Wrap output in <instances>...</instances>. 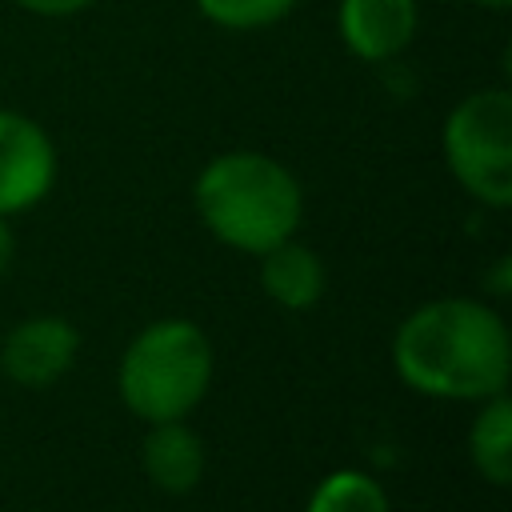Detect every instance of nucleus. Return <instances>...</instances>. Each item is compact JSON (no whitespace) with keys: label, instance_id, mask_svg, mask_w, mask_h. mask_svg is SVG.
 Masks as SVG:
<instances>
[{"label":"nucleus","instance_id":"f257e3e1","mask_svg":"<svg viewBox=\"0 0 512 512\" xmlns=\"http://www.w3.org/2000/svg\"><path fill=\"white\" fill-rule=\"evenodd\" d=\"M396 376L432 400H488L508 388L512 336L500 312L472 296L428 300L392 336Z\"/></svg>","mask_w":512,"mask_h":512},{"label":"nucleus","instance_id":"f03ea898","mask_svg":"<svg viewBox=\"0 0 512 512\" xmlns=\"http://www.w3.org/2000/svg\"><path fill=\"white\" fill-rule=\"evenodd\" d=\"M200 224L228 248L260 256L272 244L296 236L304 216L300 180L268 152L232 148L212 156L192 184Z\"/></svg>","mask_w":512,"mask_h":512},{"label":"nucleus","instance_id":"7ed1b4c3","mask_svg":"<svg viewBox=\"0 0 512 512\" xmlns=\"http://www.w3.org/2000/svg\"><path fill=\"white\" fill-rule=\"evenodd\" d=\"M212 344L180 316L156 320L132 336L116 368V392L144 424L184 420L212 384Z\"/></svg>","mask_w":512,"mask_h":512},{"label":"nucleus","instance_id":"20e7f679","mask_svg":"<svg viewBox=\"0 0 512 512\" xmlns=\"http://www.w3.org/2000/svg\"><path fill=\"white\" fill-rule=\"evenodd\" d=\"M444 164L456 184L484 208L512 204V96L508 88H476L452 104L440 128Z\"/></svg>","mask_w":512,"mask_h":512},{"label":"nucleus","instance_id":"39448f33","mask_svg":"<svg viewBox=\"0 0 512 512\" xmlns=\"http://www.w3.org/2000/svg\"><path fill=\"white\" fill-rule=\"evenodd\" d=\"M56 144L24 112L0 108V216L36 208L56 184Z\"/></svg>","mask_w":512,"mask_h":512},{"label":"nucleus","instance_id":"423d86ee","mask_svg":"<svg viewBox=\"0 0 512 512\" xmlns=\"http://www.w3.org/2000/svg\"><path fill=\"white\" fill-rule=\"evenodd\" d=\"M420 32V0H340L336 36L348 56L388 64L412 48Z\"/></svg>","mask_w":512,"mask_h":512},{"label":"nucleus","instance_id":"0eeeda50","mask_svg":"<svg viewBox=\"0 0 512 512\" xmlns=\"http://www.w3.org/2000/svg\"><path fill=\"white\" fill-rule=\"evenodd\" d=\"M80 352V332L64 316H28L0 344V368L20 388L56 384Z\"/></svg>","mask_w":512,"mask_h":512},{"label":"nucleus","instance_id":"6e6552de","mask_svg":"<svg viewBox=\"0 0 512 512\" xmlns=\"http://www.w3.org/2000/svg\"><path fill=\"white\" fill-rule=\"evenodd\" d=\"M144 472L160 492L184 496L204 476V440L184 420L148 424L144 436Z\"/></svg>","mask_w":512,"mask_h":512},{"label":"nucleus","instance_id":"1a4fd4ad","mask_svg":"<svg viewBox=\"0 0 512 512\" xmlns=\"http://www.w3.org/2000/svg\"><path fill=\"white\" fill-rule=\"evenodd\" d=\"M260 288L268 292L272 304L288 312H304L324 296V264L308 244L288 236L268 252H260Z\"/></svg>","mask_w":512,"mask_h":512},{"label":"nucleus","instance_id":"9d476101","mask_svg":"<svg viewBox=\"0 0 512 512\" xmlns=\"http://www.w3.org/2000/svg\"><path fill=\"white\" fill-rule=\"evenodd\" d=\"M468 460L480 480L496 488L512 480V400L504 392L480 400V412L468 424Z\"/></svg>","mask_w":512,"mask_h":512},{"label":"nucleus","instance_id":"9b49d317","mask_svg":"<svg viewBox=\"0 0 512 512\" xmlns=\"http://www.w3.org/2000/svg\"><path fill=\"white\" fill-rule=\"evenodd\" d=\"M304 512H392V500L384 484L372 480L368 472L336 468L312 488Z\"/></svg>","mask_w":512,"mask_h":512},{"label":"nucleus","instance_id":"f8f14e48","mask_svg":"<svg viewBox=\"0 0 512 512\" xmlns=\"http://www.w3.org/2000/svg\"><path fill=\"white\" fill-rule=\"evenodd\" d=\"M196 12L224 32H260L280 24L300 0H192Z\"/></svg>","mask_w":512,"mask_h":512},{"label":"nucleus","instance_id":"ddd939ff","mask_svg":"<svg viewBox=\"0 0 512 512\" xmlns=\"http://www.w3.org/2000/svg\"><path fill=\"white\" fill-rule=\"evenodd\" d=\"M24 12L32 16H44V20H64V16H76L84 8H92L96 0H16Z\"/></svg>","mask_w":512,"mask_h":512},{"label":"nucleus","instance_id":"4468645a","mask_svg":"<svg viewBox=\"0 0 512 512\" xmlns=\"http://www.w3.org/2000/svg\"><path fill=\"white\" fill-rule=\"evenodd\" d=\"M12 256H16V236H12V228H8V216H0V276L8 272Z\"/></svg>","mask_w":512,"mask_h":512},{"label":"nucleus","instance_id":"2eb2a0df","mask_svg":"<svg viewBox=\"0 0 512 512\" xmlns=\"http://www.w3.org/2000/svg\"><path fill=\"white\" fill-rule=\"evenodd\" d=\"M492 292H496V296H504V292H508V260H500V264H496V276H492Z\"/></svg>","mask_w":512,"mask_h":512},{"label":"nucleus","instance_id":"dca6fc26","mask_svg":"<svg viewBox=\"0 0 512 512\" xmlns=\"http://www.w3.org/2000/svg\"><path fill=\"white\" fill-rule=\"evenodd\" d=\"M468 4H476V8H488V12H504L512 0H468Z\"/></svg>","mask_w":512,"mask_h":512}]
</instances>
